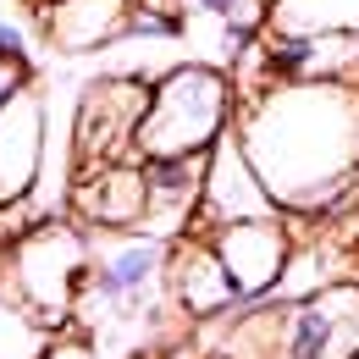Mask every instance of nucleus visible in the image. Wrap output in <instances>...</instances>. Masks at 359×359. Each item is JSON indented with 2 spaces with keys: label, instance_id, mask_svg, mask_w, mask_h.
<instances>
[{
  "label": "nucleus",
  "instance_id": "nucleus-1",
  "mask_svg": "<svg viewBox=\"0 0 359 359\" xmlns=\"http://www.w3.org/2000/svg\"><path fill=\"white\" fill-rule=\"evenodd\" d=\"M232 133L282 216H332L359 199V83H266Z\"/></svg>",
  "mask_w": 359,
  "mask_h": 359
},
{
  "label": "nucleus",
  "instance_id": "nucleus-19",
  "mask_svg": "<svg viewBox=\"0 0 359 359\" xmlns=\"http://www.w3.org/2000/svg\"><path fill=\"white\" fill-rule=\"evenodd\" d=\"M354 359H359V354H354Z\"/></svg>",
  "mask_w": 359,
  "mask_h": 359
},
{
  "label": "nucleus",
  "instance_id": "nucleus-8",
  "mask_svg": "<svg viewBox=\"0 0 359 359\" xmlns=\"http://www.w3.org/2000/svg\"><path fill=\"white\" fill-rule=\"evenodd\" d=\"M210 249L226 266L232 287H238V304H260L276 293L282 271L293 260V232L282 216H260V222H232L210 232Z\"/></svg>",
  "mask_w": 359,
  "mask_h": 359
},
{
  "label": "nucleus",
  "instance_id": "nucleus-17",
  "mask_svg": "<svg viewBox=\"0 0 359 359\" xmlns=\"http://www.w3.org/2000/svg\"><path fill=\"white\" fill-rule=\"evenodd\" d=\"M22 78H28V72H17V67H0V105H6V94L17 89Z\"/></svg>",
  "mask_w": 359,
  "mask_h": 359
},
{
  "label": "nucleus",
  "instance_id": "nucleus-5",
  "mask_svg": "<svg viewBox=\"0 0 359 359\" xmlns=\"http://www.w3.org/2000/svg\"><path fill=\"white\" fill-rule=\"evenodd\" d=\"M6 271H11L17 299L50 332H61L72 326L83 276H89V232H78L72 222H34L6 243Z\"/></svg>",
  "mask_w": 359,
  "mask_h": 359
},
{
  "label": "nucleus",
  "instance_id": "nucleus-13",
  "mask_svg": "<svg viewBox=\"0 0 359 359\" xmlns=\"http://www.w3.org/2000/svg\"><path fill=\"white\" fill-rule=\"evenodd\" d=\"M276 34H359V0H271Z\"/></svg>",
  "mask_w": 359,
  "mask_h": 359
},
{
  "label": "nucleus",
  "instance_id": "nucleus-16",
  "mask_svg": "<svg viewBox=\"0 0 359 359\" xmlns=\"http://www.w3.org/2000/svg\"><path fill=\"white\" fill-rule=\"evenodd\" d=\"M39 359H100V348H94V343L78 332V326H67L61 337H50V348H45Z\"/></svg>",
  "mask_w": 359,
  "mask_h": 359
},
{
  "label": "nucleus",
  "instance_id": "nucleus-6",
  "mask_svg": "<svg viewBox=\"0 0 359 359\" xmlns=\"http://www.w3.org/2000/svg\"><path fill=\"white\" fill-rule=\"evenodd\" d=\"M144 105H149V78H100L83 89L78 100V122H72V166L78 177L94 166H111V161H138L133 138L144 122Z\"/></svg>",
  "mask_w": 359,
  "mask_h": 359
},
{
  "label": "nucleus",
  "instance_id": "nucleus-15",
  "mask_svg": "<svg viewBox=\"0 0 359 359\" xmlns=\"http://www.w3.org/2000/svg\"><path fill=\"white\" fill-rule=\"evenodd\" d=\"M0 67L34 72V45H28V28H17L11 17H0Z\"/></svg>",
  "mask_w": 359,
  "mask_h": 359
},
{
  "label": "nucleus",
  "instance_id": "nucleus-4",
  "mask_svg": "<svg viewBox=\"0 0 359 359\" xmlns=\"http://www.w3.org/2000/svg\"><path fill=\"white\" fill-rule=\"evenodd\" d=\"M238 116V89L222 67L188 61L149 83V105L138 122L133 155L138 161H172V155H205Z\"/></svg>",
  "mask_w": 359,
  "mask_h": 359
},
{
  "label": "nucleus",
  "instance_id": "nucleus-18",
  "mask_svg": "<svg viewBox=\"0 0 359 359\" xmlns=\"http://www.w3.org/2000/svg\"><path fill=\"white\" fill-rule=\"evenodd\" d=\"M161 359H194V354H188V348H172V354H161Z\"/></svg>",
  "mask_w": 359,
  "mask_h": 359
},
{
  "label": "nucleus",
  "instance_id": "nucleus-2",
  "mask_svg": "<svg viewBox=\"0 0 359 359\" xmlns=\"http://www.w3.org/2000/svg\"><path fill=\"white\" fill-rule=\"evenodd\" d=\"M216 359H354L359 282H332L304 299H260L222 315Z\"/></svg>",
  "mask_w": 359,
  "mask_h": 359
},
{
  "label": "nucleus",
  "instance_id": "nucleus-3",
  "mask_svg": "<svg viewBox=\"0 0 359 359\" xmlns=\"http://www.w3.org/2000/svg\"><path fill=\"white\" fill-rule=\"evenodd\" d=\"M172 243L177 238H155V232H94L89 238V276H83V293H78V310L72 326L83 337H100L111 326H155L166 299V260H172ZM94 343V348H100Z\"/></svg>",
  "mask_w": 359,
  "mask_h": 359
},
{
  "label": "nucleus",
  "instance_id": "nucleus-9",
  "mask_svg": "<svg viewBox=\"0 0 359 359\" xmlns=\"http://www.w3.org/2000/svg\"><path fill=\"white\" fill-rule=\"evenodd\" d=\"M39 166H45V94L22 78L0 105V210L34 194Z\"/></svg>",
  "mask_w": 359,
  "mask_h": 359
},
{
  "label": "nucleus",
  "instance_id": "nucleus-10",
  "mask_svg": "<svg viewBox=\"0 0 359 359\" xmlns=\"http://www.w3.org/2000/svg\"><path fill=\"white\" fill-rule=\"evenodd\" d=\"M166 299L172 310L188 315V320H222V315L238 310V287L226 266L216 260L210 238H177L172 243V260H166Z\"/></svg>",
  "mask_w": 359,
  "mask_h": 359
},
{
  "label": "nucleus",
  "instance_id": "nucleus-11",
  "mask_svg": "<svg viewBox=\"0 0 359 359\" xmlns=\"http://www.w3.org/2000/svg\"><path fill=\"white\" fill-rule=\"evenodd\" d=\"M72 216L94 232H133L149 216V188H144V161H111L72 177Z\"/></svg>",
  "mask_w": 359,
  "mask_h": 359
},
{
  "label": "nucleus",
  "instance_id": "nucleus-14",
  "mask_svg": "<svg viewBox=\"0 0 359 359\" xmlns=\"http://www.w3.org/2000/svg\"><path fill=\"white\" fill-rule=\"evenodd\" d=\"M50 337H55V332H50L22 299H6V304H0V359H39L50 348Z\"/></svg>",
  "mask_w": 359,
  "mask_h": 359
},
{
  "label": "nucleus",
  "instance_id": "nucleus-7",
  "mask_svg": "<svg viewBox=\"0 0 359 359\" xmlns=\"http://www.w3.org/2000/svg\"><path fill=\"white\" fill-rule=\"evenodd\" d=\"M260 216H282L276 199L266 194V182L255 172V161L243 155L238 133L226 128L210 155H205V188H199V210H194V238H210L216 226H232V222H260ZM182 232V238H188Z\"/></svg>",
  "mask_w": 359,
  "mask_h": 359
},
{
  "label": "nucleus",
  "instance_id": "nucleus-12",
  "mask_svg": "<svg viewBox=\"0 0 359 359\" xmlns=\"http://www.w3.org/2000/svg\"><path fill=\"white\" fill-rule=\"evenodd\" d=\"M128 11H133V0H50L45 34L67 55H89L111 39H128Z\"/></svg>",
  "mask_w": 359,
  "mask_h": 359
}]
</instances>
